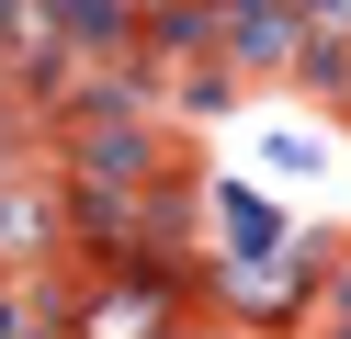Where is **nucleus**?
I'll return each instance as SVG.
<instances>
[{
    "label": "nucleus",
    "mask_w": 351,
    "mask_h": 339,
    "mask_svg": "<svg viewBox=\"0 0 351 339\" xmlns=\"http://www.w3.org/2000/svg\"><path fill=\"white\" fill-rule=\"evenodd\" d=\"M0 339H34V316H23V305H0Z\"/></svg>",
    "instance_id": "f257e3e1"
}]
</instances>
